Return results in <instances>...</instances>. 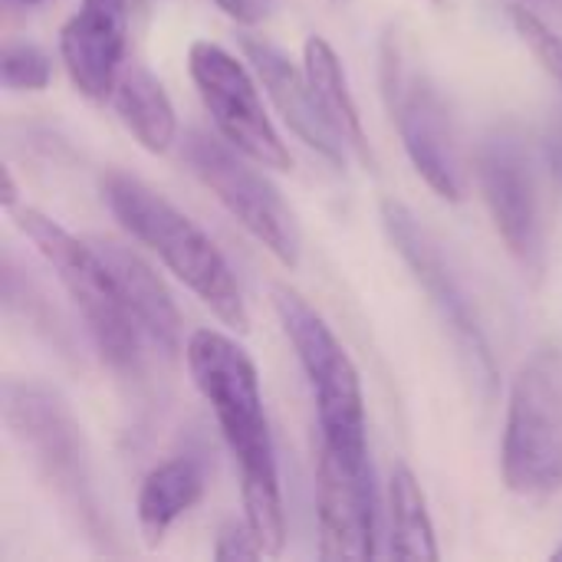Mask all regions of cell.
<instances>
[{
    "label": "cell",
    "mask_w": 562,
    "mask_h": 562,
    "mask_svg": "<svg viewBox=\"0 0 562 562\" xmlns=\"http://www.w3.org/2000/svg\"><path fill=\"white\" fill-rule=\"evenodd\" d=\"M184 359L194 389L211 405L217 428L240 468L244 520L250 524L263 553L280 557L286 547V514L257 366L237 339L217 329H194L188 336Z\"/></svg>",
    "instance_id": "6da1fadb"
},
{
    "label": "cell",
    "mask_w": 562,
    "mask_h": 562,
    "mask_svg": "<svg viewBox=\"0 0 562 562\" xmlns=\"http://www.w3.org/2000/svg\"><path fill=\"white\" fill-rule=\"evenodd\" d=\"M99 194L112 217L231 329L244 333L250 326L240 283L217 250V244L165 194L125 171H105L99 178Z\"/></svg>",
    "instance_id": "7a4b0ae2"
},
{
    "label": "cell",
    "mask_w": 562,
    "mask_h": 562,
    "mask_svg": "<svg viewBox=\"0 0 562 562\" xmlns=\"http://www.w3.org/2000/svg\"><path fill=\"white\" fill-rule=\"evenodd\" d=\"M3 422L82 537L105 553L112 533L95 497L82 425L66 398L43 382L10 379L3 385Z\"/></svg>",
    "instance_id": "3957f363"
},
{
    "label": "cell",
    "mask_w": 562,
    "mask_h": 562,
    "mask_svg": "<svg viewBox=\"0 0 562 562\" xmlns=\"http://www.w3.org/2000/svg\"><path fill=\"white\" fill-rule=\"evenodd\" d=\"M10 214L20 234L36 247V254L56 273L59 286L72 300L76 313L82 316L99 356L112 369L132 372L138 366L142 333L99 247L92 240H79L76 234H69L63 224H56L36 207H13Z\"/></svg>",
    "instance_id": "277c9868"
},
{
    "label": "cell",
    "mask_w": 562,
    "mask_h": 562,
    "mask_svg": "<svg viewBox=\"0 0 562 562\" xmlns=\"http://www.w3.org/2000/svg\"><path fill=\"white\" fill-rule=\"evenodd\" d=\"M273 313L296 352L316 402L319 441L346 458H369L366 392L359 369L333 326L290 286H273Z\"/></svg>",
    "instance_id": "5b68a950"
},
{
    "label": "cell",
    "mask_w": 562,
    "mask_h": 562,
    "mask_svg": "<svg viewBox=\"0 0 562 562\" xmlns=\"http://www.w3.org/2000/svg\"><path fill=\"white\" fill-rule=\"evenodd\" d=\"M501 474L510 494L547 501L562 491V352L537 349L507 398Z\"/></svg>",
    "instance_id": "8992f818"
},
{
    "label": "cell",
    "mask_w": 562,
    "mask_h": 562,
    "mask_svg": "<svg viewBox=\"0 0 562 562\" xmlns=\"http://www.w3.org/2000/svg\"><path fill=\"white\" fill-rule=\"evenodd\" d=\"M379 79L385 109L398 128L402 148L418 178L445 201H461V161L451 132V115L435 82L412 66L395 30L379 46Z\"/></svg>",
    "instance_id": "52a82bcc"
},
{
    "label": "cell",
    "mask_w": 562,
    "mask_h": 562,
    "mask_svg": "<svg viewBox=\"0 0 562 562\" xmlns=\"http://www.w3.org/2000/svg\"><path fill=\"white\" fill-rule=\"evenodd\" d=\"M379 221H382L389 244L395 247V254L402 257V263L408 267L415 283L425 290L431 310L438 313L445 329L454 336L461 356L468 359V369L491 392L497 385V362H494L491 339L484 333V323L477 316V306H474L464 280L458 277V270L445 257L438 237L398 198H382Z\"/></svg>",
    "instance_id": "ba28073f"
},
{
    "label": "cell",
    "mask_w": 562,
    "mask_h": 562,
    "mask_svg": "<svg viewBox=\"0 0 562 562\" xmlns=\"http://www.w3.org/2000/svg\"><path fill=\"white\" fill-rule=\"evenodd\" d=\"M184 158L198 181L227 207V214L260 247H267L290 270L300 263L303 234L296 214L270 184V178L254 168V158L237 151L227 138H217L201 128H191L184 135Z\"/></svg>",
    "instance_id": "9c48e42d"
},
{
    "label": "cell",
    "mask_w": 562,
    "mask_h": 562,
    "mask_svg": "<svg viewBox=\"0 0 562 562\" xmlns=\"http://www.w3.org/2000/svg\"><path fill=\"white\" fill-rule=\"evenodd\" d=\"M188 72L221 138H227L237 151L254 158L260 168H273V171L293 168L290 148L283 145L260 99L257 82L250 79L247 66L234 53H227L221 43L194 40L188 49Z\"/></svg>",
    "instance_id": "30bf717a"
},
{
    "label": "cell",
    "mask_w": 562,
    "mask_h": 562,
    "mask_svg": "<svg viewBox=\"0 0 562 562\" xmlns=\"http://www.w3.org/2000/svg\"><path fill=\"white\" fill-rule=\"evenodd\" d=\"M477 184L510 257L527 273L540 277L547 263L543 214L527 151L514 138H487L477 151Z\"/></svg>",
    "instance_id": "8fae6325"
},
{
    "label": "cell",
    "mask_w": 562,
    "mask_h": 562,
    "mask_svg": "<svg viewBox=\"0 0 562 562\" xmlns=\"http://www.w3.org/2000/svg\"><path fill=\"white\" fill-rule=\"evenodd\" d=\"M316 520L323 560H372L379 553L375 477L369 458H346L319 441Z\"/></svg>",
    "instance_id": "7c38bea8"
},
{
    "label": "cell",
    "mask_w": 562,
    "mask_h": 562,
    "mask_svg": "<svg viewBox=\"0 0 562 562\" xmlns=\"http://www.w3.org/2000/svg\"><path fill=\"white\" fill-rule=\"evenodd\" d=\"M128 0H82L59 30V56L76 92L92 102H112L125 66Z\"/></svg>",
    "instance_id": "4fadbf2b"
},
{
    "label": "cell",
    "mask_w": 562,
    "mask_h": 562,
    "mask_svg": "<svg viewBox=\"0 0 562 562\" xmlns=\"http://www.w3.org/2000/svg\"><path fill=\"white\" fill-rule=\"evenodd\" d=\"M240 46L247 53V59L254 63L270 102L277 105V112L283 115V122L290 125V132L313 148L319 158H326L336 168H346L349 161V145L342 142V135L333 128V122L326 119V112L316 102V92L306 79V69H300L277 43H270L267 36H240Z\"/></svg>",
    "instance_id": "5bb4252c"
},
{
    "label": "cell",
    "mask_w": 562,
    "mask_h": 562,
    "mask_svg": "<svg viewBox=\"0 0 562 562\" xmlns=\"http://www.w3.org/2000/svg\"><path fill=\"white\" fill-rule=\"evenodd\" d=\"M92 244L105 257L138 333L165 356L181 352V313H178L175 296L168 293L165 280L125 244L105 240V237H92Z\"/></svg>",
    "instance_id": "9a60e30c"
},
{
    "label": "cell",
    "mask_w": 562,
    "mask_h": 562,
    "mask_svg": "<svg viewBox=\"0 0 562 562\" xmlns=\"http://www.w3.org/2000/svg\"><path fill=\"white\" fill-rule=\"evenodd\" d=\"M303 69H306V79H310V86L316 92L319 109L326 112L333 128L342 135V142L349 145L352 158L362 161L366 168H375V155H372V145H369L366 125H362L359 102H356V95L349 89L346 66H342L336 46L326 36L313 33L303 43Z\"/></svg>",
    "instance_id": "2e32d148"
},
{
    "label": "cell",
    "mask_w": 562,
    "mask_h": 562,
    "mask_svg": "<svg viewBox=\"0 0 562 562\" xmlns=\"http://www.w3.org/2000/svg\"><path fill=\"white\" fill-rule=\"evenodd\" d=\"M112 109L119 122L132 132V138L151 151L165 155L178 138V115L175 105L158 82V76L142 63H125L112 92Z\"/></svg>",
    "instance_id": "e0dca14e"
},
{
    "label": "cell",
    "mask_w": 562,
    "mask_h": 562,
    "mask_svg": "<svg viewBox=\"0 0 562 562\" xmlns=\"http://www.w3.org/2000/svg\"><path fill=\"white\" fill-rule=\"evenodd\" d=\"M201 494H204V474L201 464L191 458H171L155 471H148L135 504L145 547L151 550L161 547L168 530L201 501Z\"/></svg>",
    "instance_id": "ac0fdd59"
},
{
    "label": "cell",
    "mask_w": 562,
    "mask_h": 562,
    "mask_svg": "<svg viewBox=\"0 0 562 562\" xmlns=\"http://www.w3.org/2000/svg\"><path fill=\"white\" fill-rule=\"evenodd\" d=\"M389 520H392V557L395 560L435 562L438 540L428 514V497L412 468L398 464L389 481Z\"/></svg>",
    "instance_id": "d6986e66"
},
{
    "label": "cell",
    "mask_w": 562,
    "mask_h": 562,
    "mask_svg": "<svg viewBox=\"0 0 562 562\" xmlns=\"http://www.w3.org/2000/svg\"><path fill=\"white\" fill-rule=\"evenodd\" d=\"M49 76H53V63L36 43L10 40L3 46L0 79H3L7 89H13V92H43L49 86Z\"/></svg>",
    "instance_id": "ffe728a7"
},
{
    "label": "cell",
    "mask_w": 562,
    "mask_h": 562,
    "mask_svg": "<svg viewBox=\"0 0 562 562\" xmlns=\"http://www.w3.org/2000/svg\"><path fill=\"white\" fill-rule=\"evenodd\" d=\"M507 16H510V26L514 33L520 36V43L533 53V59L557 79L562 86V33L553 30L543 16H537L533 10L520 7V3H510L507 7Z\"/></svg>",
    "instance_id": "44dd1931"
},
{
    "label": "cell",
    "mask_w": 562,
    "mask_h": 562,
    "mask_svg": "<svg viewBox=\"0 0 562 562\" xmlns=\"http://www.w3.org/2000/svg\"><path fill=\"white\" fill-rule=\"evenodd\" d=\"M267 557L260 540L254 537L250 524H224L221 533H217V543H214V560L234 562V560H260Z\"/></svg>",
    "instance_id": "7402d4cb"
},
{
    "label": "cell",
    "mask_w": 562,
    "mask_h": 562,
    "mask_svg": "<svg viewBox=\"0 0 562 562\" xmlns=\"http://www.w3.org/2000/svg\"><path fill=\"white\" fill-rule=\"evenodd\" d=\"M217 3V10L224 13V16H231L234 23H240V26H257V23H263L270 13H273V7H277V0H214Z\"/></svg>",
    "instance_id": "603a6c76"
},
{
    "label": "cell",
    "mask_w": 562,
    "mask_h": 562,
    "mask_svg": "<svg viewBox=\"0 0 562 562\" xmlns=\"http://www.w3.org/2000/svg\"><path fill=\"white\" fill-rule=\"evenodd\" d=\"M0 204L3 211H13L16 207V181H13V171L3 168V194H0Z\"/></svg>",
    "instance_id": "cb8c5ba5"
},
{
    "label": "cell",
    "mask_w": 562,
    "mask_h": 562,
    "mask_svg": "<svg viewBox=\"0 0 562 562\" xmlns=\"http://www.w3.org/2000/svg\"><path fill=\"white\" fill-rule=\"evenodd\" d=\"M553 560L562 562V547H560V550H553Z\"/></svg>",
    "instance_id": "d4e9b609"
},
{
    "label": "cell",
    "mask_w": 562,
    "mask_h": 562,
    "mask_svg": "<svg viewBox=\"0 0 562 562\" xmlns=\"http://www.w3.org/2000/svg\"><path fill=\"white\" fill-rule=\"evenodd\" d=\"M431 3H438V7H445V3H448V0H431Z\"/></svg>",
    "instance_id": "484cf974"
},
{
    "label": "cell",
    "mask_w": 562,
    "mask_h": 562,
    "mask_svg": "<svg viewBox=\"0 0 562 562\" xmlns=\"http://www.w3.org/2000/svg\"><path fill=\"white\" fill-rule=\"evenodd\" d=\"M16 3H40V0H16Z\"/></svg>",
    "instance_id": "4316f807"
}]
</instances>
